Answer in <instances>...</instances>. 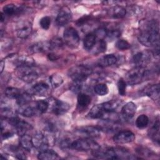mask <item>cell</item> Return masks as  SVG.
I'll use <instances>...</instances> for the list:
<instances>
[{
	"instance_id": "obj_1",
	"label": "cell",
	"mask_w": 160,
	"mask_h": 160,
	"mask_svg": "<svg viewBox=\"0 0 160 160\" xmlns=\"http://www.w3.org/2000/svg\"><path fill=\"white\" fill-rule=\"evenodd\" d=\"M159 26L154 21H149L145 28L139 33L138 39L141 44L147 47L154 46L159 42Z\"/></svg>"
},
{
	"instance_id": "obj_2",
	"label": "cell",
	"mask_w": 160,
	"mask_h": 160,
	"mask_svg": "<svg viewBox=\"0 0 160 160\" xmlns=\"http://www.w3.org/2000/svg\"><path fill=\"white\" fill-rule=\"evenodd\" d=\"M93 156L98 159H136L126 149L122 148H110L101 149L99 148L92 151Z\"/></svg>"
},
{
	"instance_id": "obj_3",
	"label": "cell",
	"mask_w": 160,
	"mask_h": 160,
	"mask_svg": "<svg viewBox=\"0 0 160 160\" xmlns=\"http://www.w3.org/2000/svg\"><path fill=\"white\" fill-rule=\"evenodd\" d=\"M151 71L145 67H135L126 75V82L129 85H136L149 78Z\"/></svg>"
},
{
	"instance_id": "obj_4",
	"label": "cell",
	"mask_w": 160,
	"mask_h": 160,
	"mask_svg": "<svg viewBox=\"0 0 160 160\" xmlns=\"http://www.w3.org/2000/svg\"><path fill=\"white\" fill-rule=\"evenodd\" d=\"M99 148V144L91 138H83L71 141L68 148L78 151H94Z\"/></svg>"
},
{
	"instance_id": "obj_5",
	"label": "cell",
	"mask_w": 160,
	"mask_h": 160,
	"mask_svg": "<svg viewBox=\"0 0 160 160\" xmlns=\"http://www.w3.org/2000/svg\"><path fill=\"white\" fill-rule=\"evenodd\" d=\"M92 72V70L90 68L84 65H77L69 69L68 75L73 81L84 82Z\"/></svg>"
},
{
	"instance_id": "obj_6",
	"label": "cell",
	"mask_w": 160,
	"mask_h": 160,
	"mask_svg": "<svg viewBox=\"0 0 160 160\" xmlns=\"http://www.w3.org/2000/svg\"><path fill=\"white\" fill-rule=\"evenodd\" d=\"M17 76L22 81L26 83H31L39 77L38 72L33 67L19 68H18Z\"/></svg>"
},
{
	"instance_id": "obj_7",
	"label": "cell",
	"mask_w": 160,
	"mask_h": 160,
	"mask_svg": "<svg viewBox=\"0 0 160 160\" xmlns=\"http://www.w3.org/2000/svg\"><path fill=\"white\" fill-rule=\"evenodd\" d=\"M65 43L71 48H76L79 43V36L78 31L72 27L68 28L63 33Z\"/></svg>"
},
{
	"instance_id": "obj_8",
	"label": "cell",
	"mask_w": 160,
	"mask_h": 160,
	"mask_svg": "<svg viewBox=\"0 0 160 160\" xmlns=\"http://www.w3.org/2000/svg\"><path fill=\"white\" fill-rule=\"evenodd\" d=\"M50 110L56 115H62L68 111L69 105L66 102L61 100L51 98L48 99Z\"/></svg>"
},
{
	"instance_id": "obj_9",
	"label": "cell",
	"mask_w": 160,
	"mask_h": 160,
	"mask_svg": "<svg viewBox=\"0 0 160 160\" xmlns=\"http://www.w3.org/2000/svg\"><path fill=\"white\" fill-rule=\"evenodd\" d=\"M75 133L83 138H94L100 136L101 130L94 126H88L80 127L75 130Z\"/></svg>"
},
{
	"instance_id": "obj_10",
	"label": "cell",
	"mask_w": 160,
	"mask_h": 160,
	"mask_svg": "<svg viewBox=\"0 0 160 160\" xmlns=\"http://www.w3.org/2000/svg\"><path fill=\"white\" fill-rule=\"evenodd\" d=\"M9 119V123L14 127V128L16 129L17 133L20 136H22L26 132L32 129V126L28 122L22 121L20 119H19L17 117H12L11 118Z\"/></svg>"
},
{
	"instance_id": "obj_11",
	"label": "cell",
	"mask_w": 160,
	"mask_h": 160,
	"mask_svg": "<svg viewBox=\"0 0 160 160\" xmlns=\"http://www.w3.org/2000/svg\"><path fill=\"white\" fill-rule=\"evenodd\" d=\"M135 139L134 134L129 130L121 131L113 136V141L116 143L125 144L133 141Z\"/></svg>"
},
{
	"instance_id": "obj_12",
	"label": "cell",
	"mask_w": 160,
	"mask_h": 160,
	"mask_svg": "<svg viewBox=\"0 0 160 160\" xmlns=\"http://www.w3.org/2000/svg\"><path fill=\"white\" fill-rule=\"evenodd\" d=\"M72 19V13L69 8L64 6L59 11L56 22L58 26H62L69 23Z\"/></svg>"
},
{
	"instance_id": "obj_13",
	"label": "cell",
	"mask_w": 160,
	"mask_h": 160,
	"mask_svg": "<svg viewBox=\"0 0 160 160\" xmlns=\"http://www.w3.org/2000/svg\"><path fill=\"white\" fill-rule=\"evenodd\" d=\"M32 31V25L29 21H22L18 24L16 34V36L21 39L27 38Z\"/></svg>"
},
{
	"instance_id": "obj_14",
	"label": "cell",
	"mask_w": 160,
	"mask_h": 160,
	"mask_svg": "<svg viewBox=\"0 0 160 160\" xmlns=\"http://www.w3.org/2000/svg\"><path fill=\"white\" fill-rule=\"evenodd\" d=\"M28 51L30 53H41L47 51H52V48L51 45L50 41H40L36 42L28 48Z\"/></svg>"
},
{
	"instance_id": "obj_15",
	"label": "cell",
	"mask_w": 160,
	"mask_h": 160,
	"mask_svg": "<svg viewBox=\"0 0 160 160\" xmlns=\"http://www.w3.org/2000/svg\"><path fill=\"white\" fill-rule=\"evenodd\" d=\"M50 92V86L48 84L40 82L34 84L30 89V94L37 96H47Z\"/></svg>"
},
{
	"instance_id": "obj_16",
	"label": "cell",
	"mask_w": 160,
	"mask_h": 160,
	"mask_svg": "<svg viewBox=\"0 0 160 160\" xmlns=\"http://www.w3.org/2000/svg\"><path fill=\"white\" fill-rule=\"evenodd\" d=\"M98 124V128L106 132H116L121 128L119 122L106 119H102Z\"/></svg>"
},
{
	"instance_id": "obj_17",
	"label": "cell",
	"mask_w": 160,
	"mask_h": 160,
	"mask_svg": "<svg viewBox=\"0 0 160 160\" xmlns=\"http://www.w3.org/2000/svg\"><path fill=\"white\" fill-rule=\"evenodd\" d=\"M32 138L34 147L40 151L47 149L49 145V139L48 137L42 132L36 134Z\"/></svg>"
},
{
	"instance_id": "obj_18",
	"label": "cell",
	"mask_w": 160,
	"mask_h": 160,
	"mask_svg": "<svg viewBox=\"0 0 160 160\" xmlns=\"http://www.w3.org/2000/svg\"><path fill=\"white\" fill-rule=\"evenodd\" d=\"M151 56L148 52L140 51L136 52L132 57V61L136 67H144L150 60Z\"/></svg>"
},
{
	"instance_id": "obj_19",
	"label": "cell",
	"mask_w": 160,
	"mask_h": 160,
	"mask_svg": "<svg viewBox=\"0 0 160 160\" xmlns=\"http://www.w3.org/2000/svg\"><path fill=\"white\" fill-rule=\"evenodd\" d=\"M13 63L18 68L34 67L35 65V61L34 59L29 56H18L14 60Z\"/></svg>"
},
{
	"instance_id": "obj_20",
	"label": "cell",
	"mask_w": 160,
	"mask_h": 160,
	"mask_svg": "<svg viewBox=\"0 0 160 160\" xmlns=\"http://www.w3.org/2000/svg\"><path fill=\"white\" fill-rule=\"evenodd\" d=\"M136 106L133 102H129L126 103L122 108L121 117L124 119H129L132 118L136 113Z\"/></svg>"
},
{
	"instance_id": "obj_21",
	"label": "cell",
	"mask_w": 160,
	"mask_h": 160,
	"mask_svg": "<svg viewBox=\"0 0 160 160\" xmlns=\"http://www.w3.org/2000/svg\"><path fill=\"white\" fill-rule=\"evenodd\" d=\"M143 94L151 98L154 101H158L159 99L160 88L159 84L148 86L143 90Z\"/></svg>"
},
{
	"instance_id": "obj_22",
	"label": "cell",
	"mask_w": 160,
	"mask_h": 160,
	"mask_svg": "<svg viewBox=\"0 0 160 160\" xmlns=\"http://www.w3.org/2000/svg\"><path fill=\"white\" fill-rule=\"evenodd\" d=\"M126 12V9L124 7L119 5L112 6L108 10V14L110 17L115 19H120L125 17Z\"/></svg>"
},
{
	"instance_id": "obj_23",
	"label": "cell",
	"mask_w": 160,
	"mask_h": 160,
	"mask_svg": "<svg viewBox=\"0 0 160 160\" xmlns=\"http://www.w3.org/2000/svg\"><path fill=\"white\" fill-rule=\"evenodd\" d=\"M106 111L102 108L101 104H98L94 106L89 111L88 116L92 119H102Z\"/></svg>"
},
{
	"instance_id": "obj_24",
	"label": "cell",
	"mask_w": 160,
	"mask_h": 160,
	"mask_svg": "<svg viewBox=\"0 0 160 160\" xmlns=\"http://www.w3.org/2000/svg\"><path fill=\"white\" fill-rule=\"evenodd\" d=\"M97 41H98V38L94 33L89 32L84 37V41H83L84 49H86L88 51L92 50L94 46H95Z\"/></svg>"
},
{
	"instance_id": "obj_25",
	"label": "cell",
	"mask_w": 160,
	"mask_h": 160,
	"mask_svg": "<svg viewBox=\"0 0 160 160\" xmlns=\"http://www.w3.org/2000/svg\"><path fill=\"white\" fill-rule=\"evenodd\" d=\"M149 138L157 144L159 143V121L158 119L148 131Z\"/></svg>"
},
{
	"instance_id": "obj_26",
	"label": "cell",
	"mask_w": 160,
	"mask_h": 160,
	"mask_svg": "<svg viewBox=\"0 0 160 160\" xmlns=\"http://www.w3.org/2000/svg\"><path fill=\"white\" fill-rule=\"evenodd\" d=\"M38 158L41 160H52L58 158V154L52 149H44L40 151L38 154Z\"/></svg>"
},
{
	"instance_id": "obj_27",
	"label": "cell",
	"mask_w": 160,
	"mask_h": 160,
	"mask_svg": "<svg viewBox=\"0 0 160 160\" xmlns=\"http://www.w3.org/2000/svg\"><path fill=\"white\" fill-rule=\"evenodd\" d=\"M118 59L116 56L114 54H107L102 56L99 59L98 61V64L101 67L111 66L116 63Z\"/></svg>"
},
{
	"instance_id": "obj_28",
	"label": "cell",
	"mask_w": 160,
	"mask_h": 160,
	"mask_svg": "<svg viewBox=\"0 0 160 160\" xmlns=\"http://www.w3.org/2000/svg\"><path fill=\"white\" fill-rule=\"evenodd\" d=\"M3 13L5 16H11L13 15L20 14L22 11L21 8L18 7L13 4H8L3 7Z\"/></svg>"
},
{
	"instance_id": "obj_29",
	"label": "cell",
	"mask_w": 160,
	"mask_h": 160,
	"mask_svg": "<svg viewBox=\"0 0 160 160\" xmlns=\"http://www.w3.org/2000/svg\"><path fill=\"white\" fill-rule=\"evenodd\" d=\"M37 111H38L36 107L28 106L27 104L21 106L18 109V112L22 116L27 118H29L34 116Z\"/></svg>"
},
{
	"instance_id": "obj_30",
	"label": "cell",
	"mask_w": 160,
	"mask_h": 160,
	"mask_svg": "<svg viewBox=\"0 0 160 160\" xmlns=\"http://www.w3.org/2000/svg\"><path fill=\"white\" fill-rule=\"evenodd\" d=\"M78 101V106L79 109H85L86 108L91 101V97L84 93H79L77 98Z\"/></svg>"
},
{
	"instance_id": "obj_31",
	"label": "cell",
	"mask_w": 160,
	"mask_h": 160,
	"mask_svg": "<svg viewBox=\"0 0 160 160\" xmlns=\"http://www.w3.org/2000/svg\"><path fill=\"white\" fill-rule=\"evenodd\" d=\"M19 143L21 146L26 151H31L34 147L32 137L26 134L21 136Z\"/></svg>"
},
{
	"instance_id": "obj_32",
	"label": "cell",
	"mask_w": 160,
	"mask_h": 160,
	"mask_svg": "<svg viewBox=\"0 0 160 160\" xmlns=\"http://www.w3.org/2000/svg\"><path fill=\"white\" fill-rule=\"evenodd\" d=\"M107 48L106 42L104 39H98L95 46L92 48L94 54H99L106 51Z\"/></svg>"
},
{
	"instance_id": "obj_33",
	"label": "cell",
	"mask_w": 160,
	"mask_h": 160,
	"mask_svg": "<svg viewBox=\"0 0 160 160\" xmlns=\"http://www.w3.org/2000/svg\"><path fill=\"white\" fill-rule=\"evenodd\" d=\"M37 111L40 113L46 112L49 108V104L48 99L46 100H39L36 102L35 106Z\"/></svg>"
},
{
	"instance_id": "obj_34",
	"label": "cell",
	"mask_w": 160,
	"mask_h": 160,
	"mask_svg": "<svg viewBox=\"0 0 160 160\" xmlns=\"http://www.w3.org/2000/svg\"><path fill=\"white\" fill-rule=\"evenodd\" d=\"M21 94V91L16 88L9 87V88H7L5 90V94L9 99H16Z\"/></svg>"
},
{
	"instance_id": "obj_35",
	"label": "cell",
	"mask_w": 160,
	"mask_h": 160,
	"mask_svg": "<svg viewBox=\"0 0 160 160\" xmlns=\"http://www.w3.org/2000/svg\"><path fill=\"white\" fill-rule=\"evenodd\" d=\"M101 104L106 112H114L119 106V102L116 101H109L101 103Z\"/></svg>"
},
{
	"instance_id": "obj_36",
	"label": "cell",
	"mask_w": 160,
	"mask_h": 160,
	"mask_svg": "<svg viewBox=\"0 0 160 160\" xmlns=\"http://www.w3.org/2000/svg\"><path fill=\"white\" fill-rule=\"evenodd\" d=\"M149 124V118L145 114L139 116L136 120V126L139 129L145 128Z\"/></svg>"
},
{
	"instance_id": "obj_37",
	"label": "cell",
	"mask_w": 160,
	"mask_h": 160,
	"mask_svg": "<svg viewBox=\"0 0 160 160\" xmlns=\"http://www.w3.org/2000/svg\"><path fill=\"white\" fill-rule=\"evenodd\" d=\"M31 100V94L30 93L25 92L21 93L19 97L16 99V103L19 106H23L27 104Z\"/></svg>"
},
{
	"instance_id": "obj_38",
	"label": "cell",
	"mask_w": 160,
	"mask_h": 160,
	"mask_svg": "<svg viewBox=\"0 0 160 160\" xmlns=\"http://www.w3.org/2000/svg\"><path fill=\"white\" fill-rule=\"evenodd\" d=\"M94 91L98 95L102 96L106 95L108 93L109 89L106 84L99 83L94 87Z\"/></svg>"
},
{
	"instance_id": "obj_39",
	"label": "cell",
	"mask_w": 160,
	"mask_h": 160,
	"mask_svg": "<svg viewBox=\"0 0 160 160\" xmlns=\"http://www.w3.org/2000/svg\"><path fill=\"white\" fill-rule=\"evenodd\" d=\"M63 79L61 75L58 74H52L49 77V82L51 84V86L54 88H58V86H61V84L62 83Z\"/></svg>"
},
{
	"instance_id": "obj_40",
	"label": "cell",
	"mask_w": 160,
	"mask_h": 160,
	"mask_svg": "<svg viewBox=\"0 0 160 160\" xmlns=\"http://www.w3.org/2000/svg\"><path fill=\"white\" fill-rule=\"evenodd\" d=\"M83 82L80 81H73V82L70 86V89L74 93H80L82 89Z\"/></svg>"
},
{
	"instance_id": "obj_41",
	"label": "cell",
	"mask_w": 160,
	"mask_h": 160,
	"mask_svg": "<svg viewBox=\"0 0 160 160\" xmlns=\"http://www.w3.org/2000/svg\"><path fill=\"white\" fill-rule=\"evenodd\" d=\"M116 47L119 50H127L131 48L130 43L124 39H119L116 43Z\"/></svg>"
},
{
	"instance_id": "obj_42",
	"label": "cell",
	"mask_w": 160,
	"mask_h": 160,
	"mask_svg": "<svg viewBox=\"0 0 160 160\" xmlns=\"http://www.w3.org/2000/svg\"><path fill=\"white\" fill-rule=\"evenodd\" d=\"M121 36V31L118 29H107L106 37L109 39H114Z\"/></svg>"
},
{
	"instance_id": "obj_43",
	"label": "cell",
	"mask_w": 160,
	"mask_h": 160,
	"mask_svg": "<svg viewBox=\"0 0 160 160\" xmlns=\"http://www.w3.org/2000/svg\"><path fill=\"white\" fill-rule=\"evenodd\" d=\"M126 82L123 79H120L117 84L118 92L121 96H125L126 95Z\"/></svg>"
},
{
	"instance_id": "obj_44",
	"label": "cell",
	"mask_w": 160,
	"mask_h": 160,
	"mask_svg": "<svg viewBox=\"0 0 160 160\" xmlns=\"http://www.w3.org/2000/svg\"><path fill=\"white\" fill-rule=\"evenodd\" d=\"M1 114L2 116H4L5 118L9 119L11 118L14 117V113H13V111L11 109V107L8 106H1Z\"/></svg>"
},
{
	"instance_id": "obj_45",
	"label": "cell",
	"mask_w": 160,
	"mask_h": 160,
	"mask_svg": "<svg viewBox=\"0 0 160 160\" xmlns=\"http://www.w3.org/2000/svg\"><path fill=\"white\" fill-rule=\"evenodd\" d=\"M51 22V18L49 16H44L39 21V24L42 29L47 30L49 28Z\"/></svg>"
},
{
	"instance_id": "obj_46",
	"label": "cell",
	"mask_w": 160,
	"mask_h": 160,
	"mask_svg": "<svg viewBox=\"0 0 160 160\" xmlns=\"http://www.w3.org/2000/svg\"><path fill=\"white\" fill-rule=\"evenodd\" d=\"M45 131H47L49 133L56 132L58 130V126L52 121H48L45 123L44 125Z\"/></svg>"
},
{
	"instance_id": "obj_47",
	"label": "cell",
	"mask_w": 160,
	"mask_h": 160,
	"mask_svg": "<svg viewBox=\"0 0 160 160\" xmlns=\"http://www.w3.org/2000/svg\"><path fill=\"white\" fill-rule=\"evenodd\" d=\"M137 152L141 155V156H151L152 155H154V152L151 151V149H148L144 148H139L137 149Z\"/></svg>"
},
{
	"instance_id": "obj_48",
	"label": "cell",
	"mask_w": 160,
	"mask_h": 160,
	"mask_svg": "<svg viewBox=\"0 0 160 160\" xmlns=\"http://www.w3.org/2000/svg\"><path fill=\"white\" fill-rule=\"evenodd\" d=\"M50 42H51L52 50H53L54 49L61 47L63 44L62 41L58 38H54L51 41H50Z\"/></svg>"
},
{
	"instance_id": "obj_49",
	"label": "cell",
	"mask_w": 160,
	"mask_h": 160,
	"mask_svg": "<svg viewBox=\"0 0 160 160\" xmlns=\"http://www.w3.org/2000/svg\"><path fill=\"white\" fill-rule=\"evenodd\" d=\"M13 135H14V133L11 131H5L4 132L1 133V138L2 140H4L9 138H11Z\"/></svg>"
},
{
	"instance_id": "obj_50",
	"label": "cell",
	"mask_w": 160,
	"mask_h": 160,
	"mask_svg": "<svg viewBox=\"0 0 160 160\" xmlns=\"http://www.w3.org/2000/svg\"><path fill=\"white\" fill-rule=\"evenodd\" d=\"M48 58L50 61H56L59 59V57L58 55L54 54V53H49L48 55Z\"/></svg>"
},
{
	"instance_id": "obj_51",
	"label": "cell",
	"mask_w": 160,
	"mask_h": 160,
	"mask_svg": "<svg viewBox=\"0 0 160 160\" xmlns=\"http://www.w3.org/2000/svg\"><path fill=\"white\" fill-rule=\"evenodd\" d=\"M4 66H5V61L2 60L1 62V64H0V68H1V73L2 72L3 70H4Z\"/></svg>"
}]
</instances>
